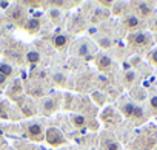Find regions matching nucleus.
Segmentation results:
<instances>
[{
	"label": "nucleus",
	"mask_w": 157,
	"mask_h": 150,
	"mask_svg": "<svg viewBox=\"0 0 157 150\" xmlns=\"http://www.w3.org/2000/svg\"><path fill=\"white\" fill-rule=\"evenodd\" d=\"M119 111L126 118V119H131L132 122L136 124H142L146 121V111H145V107L134 102L132 99H125V101H120L119 104Z\"/></svg>",
	"instance_id": "nucleus-1"
},
{
	"label": "nucleus",
	"mask_w": 157,
	"mask_h": 150,
	"mask_svg": "<svg viewBox=\"0 0 157 150\" xmlns=\"http://www.w3.org/2000/svg\"><path fill=\"white\" fill-rule=\"evenodd\" d=\"M128 42L134 48L145 50V48H149L152 45V36L148 31H136V33H131L128 36Z\"/></svg>",
	"instance_id": "nucleus-2"
},
{
	"label": "nucleus",
	"mask_w": 157,
	"mask_h": 150,
	"mask_svg": "<svg viewBox=\"0 0 157 150\" xmlns=\"http://www.w3.org/2000/svg\"><path fill=\"white\" fill-rule=\"evenodd\" d=\"M45 141L51 147H62L66 144V138H65L63 132L57 127H48L45 130Z\"/></svg>",
	"instance_id": "nucleus-3"
},
{
	"label": "nucleus",
	"mask_w": 157,
	"mask_h": 150,
	"mask_svg": "<svg viewBox=\"0 0 157 150\" xmlns=\"http://www.w3.org/2000/svg\"><path fill=\"white\" fill-rule=\"evenodd\" d=\"M26 135L31 141H43L45 139V127L40 121H31L26 124Z\"/></svg>",
	"instance_id": "nucleus-4"
},
{
	"label": "nucleus",
	"mask_w": 157,
	"mask_h": 150,
	"mask_svg": "<svg viewBox=\"0 0 157 150\" xmlns=\"http://www.w3.org/2000/svg\"><path fill=\"white\" fill-rule=\"evenodd\" d=\"M134 11H136L134 14H137L142 20H145V19H149L154 14L155 8H154V3H151V2H136Z\"/></svg>",
	"instance_id": "nucleus-5"
},
{
	"label": "nucleus",
	"mask_w": 157,
	"mask_h": 150,
	"mask_svg": "<svg viewBox=\"0 0 157 150\" xmlns=\"http://www.w3.org/2000/svg\"><path fill=\"white\" fill-rule=\"evenodd\" d=\"M122 23H123V26L128 30V31H132V33H136V31H140V28L143 26V20L137 16V14H126L123 19H122Z\"/></svg>",
	"instance_id": "nucleus-6"
},
{
	"label": "nucleus",
	"mask_w": 157,
	"mask_h": 150,
	"mask_svg": "<svg viewBox=\"0 0 157 150\" xmlns=\"http://www.w3.org/2000/svg\"><path fill=\"white\" fill-rule=\"evenodd\" d=\"M78 57H83V59H91L94 56V48L90 42L86 40H78L75 43V51H74Z\"/></svg>",
	"instance_id": "nucleus-7"
},
{
	"label": "nucleus",
	"mask_w": 157,
	"mask_h": 150,
	"mask_svg": "<svg viewBox=\"0 0 157 150\" xmlns=\"http://www.w3.org/2000/svg\"><path fill=\"white\" fill-rule=\"evenodd\" d=\"M8 19L19 22V20H25V10L20 5H10L8 8Z\"/></svg>",
	"instance_id": "nucleus-8"
},
{
	"label": "nucleus",
	"mask_w": 157,
	"mask_h": 150,
	"mask_svg": "<svg viewBox=\"0 0 157 150\" xmlns=\"http://www.w3.org/2000/svg\"><path fill=\"white\" fill-rule=\"evenodd\" d=\"M88 121H90L88 116H85L82 113H72L69 116V122L72 124L74 128H83V127H86L88 125Z\"/></svg>",
	"instance_id": "nucleus-9"
},
{
	"label": "nucleus",
	"mask_w": 157,
	"mask_h": 150,
	"mask_svg": "<svg viewBox=\"0 0 157 150\" xmlns=\"http://www.w3.org/2000/svg\"><path fill=\"white\" fill-rule=\"evenodd\" d=\"M100 141H102V148L103 150H120V144L113 138V136H109V135H102V138H100Z\"/></svg>",
	"instance_id": "nucleus-10"
},
{
	"label": "nucleus",
	"mask_w": 157,
	"mask_h": 150,
	"mask_svg": "<svg viewBox=\"0 0 157 150\" xmlns=\"http://www.w3.org/2000/svg\"><path fill=\"white\" fill-rule=\"evenodd\" d=\"M42 111L45 113V115H52L57 108H59V104H57V101L54 99V98H45L43 101H42Z\"/></svg>",
	"instance_id": "nucleus-11"
},
{
	"label": "nucleus",
	"mask_w": 157,
	"mask_h": 150,
	"mask_svg": "<svg viewBox=\"0 0 157 150\" xmlns=\"http://www.w3.org/2000/svg\"><path fill=\"white\" fill-rule=\"evenodd\" d=\"M96 65H97V68H99V70L105 71V70H108V68L113 65V59H111L108 54L100 53V54H97V56H96Z\"/></svg>",
	"instance_id": "nucleus-12"
},
{
	"label": "nucleus",
	"mask_w": 157,
	"mask_h": 150,
	"mask_svg": "<svg viewBox=\"0 0 157 150\" xmlns=\"http://www.w3.org/2000/svg\"><path fill=\"white\" fill-rule=\"evenodd\" d=\"M52 45H54L56 50H59V51H65V50L68 48V36L63 34V33L56 34V36L52 37Z\"/></svg>",
	"instance_id": "nucleus-13"
},
{
	"label": "nucleus",
	"mask_w": 157,
	"mask_h": 150,
	"mask_svg": "<svg viewBox=\"0 0 157 150\" xmlns=\"http://www.w3.org/2000/svg\"><path fill=\"white\" fill-rule=\"evenodd\" d=\"M122 82H123V85L125 87H132L136 82H137V73L134 71V70H126L125 73H123V78H122Z\"/></svg>",
	"instance_id": "nucleus-14"
},
{
	"label": "nucleus",
	"mask_w": 157,
	"mask_h": 150,
	"mask_svg": "<svg viewBox=\"0 0 157 150\" xmlns=\"http://www.w3.org/2000/svg\"><path fill=\"white\" fill-rule=\"evenodd\" d=\"M48 19H49L52 23H56V25L62 23V22H63L62 10H60V8H49V10H48Z\"/></svg>",
	"instance_id": "nucleus-15"
},
{
	"label": "nucleus",
	"mask_w": 157,
	"mask_h": 150,
	"mask_svg": "<svg viewBox=\"0 0 157 150\" xmlns=\"http://www.w3.org/2000/svg\"><path fill=\"white\" fill-rule=\"evenodd\" d=\"M23 28H25L29 34H36V33H39V30H40V20H39V19H28V20L23 23Z\"/></svg>",
	"instance_id": "nucleus-16"
},
{
	"label": "nucleus",
	"mask_w": 157,
	"mask_h": 150,
	"mask_svg": "<svg viewBox=\"0 0 157 150\" xmlns=\"http://www.w3.org/2000/svg\"><path fill=\"white\" fill-rule=\"evenodd\" d=\"M25 60H26L28 63H31V65H37V63L42 60V54H40L37 50H29V51L26 53V56H25Z\"/></svg>",
	"instance_id": "nucleus-17"
},
{
	"label": "nucleus",
	"mask_w": 157,
	"mask_h": 150,
	"mask_svg": "<svg viewBox=\"0 0 157 150\" xmlns=\"http://www.w3.org/2000/svg\"><path fill=\"white\" fill-rule=\"evenodd\" d=\"M0 74H3L5 78L10 79L11 76L16 74V68L11 63H8V62H0Z\"/></svg>",
	"instance_id": "nucleus-18"
},
{
	"label": "nucleus",
	"mask_w": 157,
	"mask_h": 150,
	"mask_svg": "<svg viewBox=\"0 0 157 150\" xmlns=\"http://www.w3.org/2000/svg\"><path fill=\"white\" fill-rule=\"evenodd\" d=\"M97 45L100 47V48H111L113 45H114V40L109 37V36H105V34H100L99 37H97Z\"/></svg>",
	"instance_id": "nucleus-19"
},
{
	"label": "nucleus",
	"mask_w": 157,
	"mask_h": 150,
	"mask_svg": "<svg viewBox=\"0 0 157 150\" xmlns=\"http://www.w3.org/2000/svg\"><path fill=\"white\" fill-rule=\"evenodd\" d=\"M10 93H16V95H14V98L20 96V95L23 93V87H22V82L16 79V81H14V82L11 84V90H10Z\"/></svg>",
	"instance_id": "nucleus-20"
},
{
	"label": "nucleus",
	"mask_w": 157,
	"mask_h": 150,
	"mask_svg": "<svg viewBox=\"0 0 157 150\" xmlns=\"http://www.w3.org/2000/svg\"><path fill=\"white\" fill-rule=\"evenodd\" d=\"M93 99H94L96 104H99V105H103V102H105V96H103L102 91H94V93H93Z\"/></svg>",
	"instance_id": "nucleus-21"
},
{
	"label": "nucleus",
	"mask_w": 157,
	"mask_h": 150,
	"mask_svg": "<svg viewBox=\"0 0 157 150\" xmlns=\"http://www.w3.org/2000/svg\"><path fill=\"white\" fill-rule=\"evenodd\" d=\"M148 60L157 67V48H152L149 53H148Z\"/></svg>",
	"instance_id": "nucleus-22"
},
{
	"label": "nucleus",
	"mask_w": 157,
	"mask_h": 150,
	"mask_svg": "<svg viewBox=\"0 0 157 150\" xmlns=\"http://www.w3.org/2000/svg\"><path fill=\"white\" fill-rule=\"evenodd\" d=\"M149 108L152 113H157V95H152L149 98Z\"/></svg>",
	"instance_id": "nucleus-23"
},
{
	"label": "nucleus",
	"mask_w": 157,
	"mask_h": 150,
	"mask_svg": "<svg viewBox=\"0 0 157 150\" xmlns=\"http://www.w3.org/2000/svg\"><path fill=\"white\" fill-rule=\"evenodd\" d=\"M8 85V78H5L3 74H0V88H5Z\"/></svg>",
	"instance_id": "nucleus-24"
},
{
	"label": "nucleus",
	"mask_w": 157,
	"mask_h": 150,
	"mask_svg": "<svg viewBox=\"0 0 157 150\" xmlns=\"http://www.w3.org/2000/svg\"><path fill=\"white\" fill-rule=\"evenodd\" d=\"M151 30H152L154 33H157V17L154 19V22H152V25H151Z\"/></svg>",
	"instance_id": "nucleus-25"
},
{
	"label": "nucleus",
	"mask_w": 157,
	"mask_h": 150,
	"mask_svg": "<svg viewBox=\"0 0 157 150\" xmlns=\"http://www.w3.org/2000/svg\"><path fill=\"white\" fill-rule=\"evenodd\" d=\"M6 150H16V148H13V147H8V148H6Z\"/></svg>",
	"instance_id": "nucleus-26"
},
{
	"label": "nucleus",
	"mask_w": 157,
	"mask_h": 150,
	"mask_svg": "<svg viewBox=\"0 0 157 150\" xmlns=\"http://www.w3.org/2000/svg\"><path fill=\"white\" fill-rule=\"evenodd\" d=\"M2 20H3V19H2V16H0V23H2Z\"/></svg>",
	"instance_id": "nucleus-27"
}]
</instances>
